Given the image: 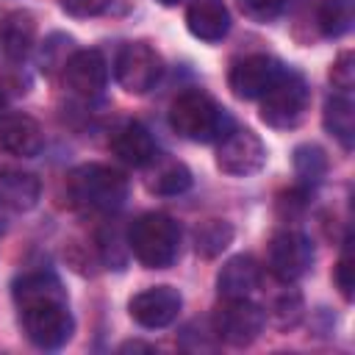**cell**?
Returning <instances> with one entry per match:
<instances>
[{
	"label": "cell",
	"instance_id": "cell-1",
	"mask_svg": "<svg viewBox=\"0 0 355 355\" xmlns=\"http://www.w3.org/2000/svg\"><path fill=\"white\" fill-rule=\"evenodd\" d=\"M11 297L19 313L25 338L39 349H61L72 333L75 319L64 283L50 269L22 272L11 283Z\"/></svg>",
	"mask_w": 355,
	"mask_h": 355
},
{
	"label": "cell",
	"instance_id": "cell-2",
	"mask_svg": "<svg viewBox=\"0 0 355 355\" xmlns=\"http://www.w3.org/2000/svg\"><path fill=\"white\" fill-rule=\"evenodd\" d=\"M166 119H169V128L180 139L197 141V144L219 141L233 128V119H230L227 108H222L202 89H186V92H180L172 100Z\"/></svg>",
	"mask_w": 355,
	"mask_h": 355
},
{
	"label": "cell",
	"instance_id": "cell-3",
	"mask_svg": "<svg viewBox=\"0 0 355 355\" xmlns=\"http://www.w3.org/2000/svg\"><path fill=\"white\" fill-rule=\"evenodd\" d=\"M130 191L128 178L108 164H80L67 175L69 202L89 214H114Z\"/></svg>",
	"mask_w": 355,
	"mask_h": 355
},
{
	"label": "cell",
	"instance_id": "cell-4",
	"mask_svg": "<svg viewBox=\"0 0 355 355\" xmlns=\"http://www.w3.org/2000/svg\"><path fill=\"white\" fill-rule=\"evenodd\" d=\"M125 241L144 269H169L180 255V225L164 211H147L130 222Z\"/></svg>",
	"mask_w": 355,
	"mask_h": 355
},
{
	"label": "cell",
	"instance_id": "cell-5",
	"mask_svg": "<svg viewBox=\"0 0 355 355\" xmlns=\"http://www.w3.org/2000/svg\"><path fill=\"white\" fill-rule=\"evenodd\" d=\"M261 103V122L272 130H294L305 122L308 108H311V89L302 72L283 67L280 78L266 89V94L258 100Z\"/></svg>",
	"mask_w": 355,
	"mask_h": 355
},
{
	"label": "cell",
	"instance_id": "cell-6",
	"mask_svg": "<svg viewBox=\"0 0 355 355\" xmlns=\"http://www.w3.org/2000/svg\"><path fill=\"white\" fill-rule=\"evenodd\" d=\"M266 327V313L250 297L222 300L211 316V333L227 347H250Z\"/></svg>",
	"mask_w": 355,
	"mask_h": 355
},
{
	"label": "cell",
	"instance_id": "cell-7",
	"mask_svg": "<svg viewBox=\"0 0 355 355\" xmlns=\"http://www.w3.org/2000/svg\"><path fill=\"white\" fill-rule=\"evenodd\" d=\"M164 75V58L150 42H128L114 58V78L128 94H147Z\"/></svg>",
	"mask_w": 355,
	"mask_h": 355
},
{
	"label": "cell",
	"instance_id": "cell-8",
	"mask_svg": "<svg viewBox=\"0 0 355 355\" xmlns=\"http://www.w3.org/2000/svg\"><path fill=\"white\" fill-rule=\"evenodd\" d=\"M313 266V244L305 233L283 227L266 244V269L280 283H297Z\"/></svg>",
	"mask_w": 355,
	"mask_h": 355
},
{
	"label": "cell",
	"instance_id": "cell-9",
	"mask_svg": "<svg viewBox=\"0 0 355 355\" xmlns=\"http://www.w3.org/2000/svg\"><path fill=\"white\" fill-rule=\"evenodd\" d=\"M266 144L250 128H230L216 141V169L230 178H250L266 166Z\"/></svg>",
	"mask_w": 355,
	"mask_h": 355
},
{
	"label": "cell",
	"instance_id": "cell-10",
	"mask_svg": "<svg viewBox=\"0 0 355 355\" xmlns=\"http://www.w3.org/2000/svg\"><path fill=\"white\" fill-rule=\"evenodd\" d=\"M283 64L266 53H250L230 64L227 89L236 100H261L266 89L280 78Z\"/></svg>",
	"mask_w": 355,
	"mask_h": 355
},
{
	"label": "cell",
	"instance_id": "cell-11",
	"mask_svg": "<svg viewBox=\"0 0 355 355\" xmlns=\"http://www.w3.org/2000/svg\"><path fill=\"white\" fill-rule=\"evenodd\" d=\"M183 308V294L175 288V286H147L141 288L139 294H133L128 300V313L130 319L144 327V330H161V327H169L178 313Z\"/></svg>",
	"mask_w": 355,
	"mask_h": 355
},
{
	"label": "cell",
	"instance_id": "cell-12",
	"mask_svg": "<svg viewBox=\"0 0 355 355\" xmlns=\"http://www.w3.org/2000/svg\"><path fill=\"white\" fill-rule=\"evenodd\" d=\"M61 75H64V86H67L72 94H78V97H83V100H92V97L103 94V89H105V83H108V61H105V55H103L100 50H94V47L75 50V53L67 58Z\"/></svg>",
	"mask_w": 355,
	"mask_h": 355
},
{
	"label": "cell",
	"instance_id": "cell-13",
	"mask_svg": "<svg viewBox=\"0 0 355 355\" xmlns=\"http://www.w3.org/2000/svg\"><path fill=\"white\" fill-rule=\"evenodd\" d=\"M36 47V17L25 8L0 14V61L19 67Z\"/></svg>",
	"mask_w": 355,
	"mask_h": 355
},
{
	"label": "cell",
	"instance_id": "cell-14",
	"mask_svg": "<svg viewBox=\"0 0 355 355\" xmlns=\"http://www.w3.org/2000/svg\"><path fill=\"white\" fill-rule=\"evenodd\" d=\"M108 147H111V153H114L122 164H128V166H133V169H144V166L158 155V147H155L153 133H150L141 122H136V119H125V122L111 133Z\"/></svg>",
	"mask_w": 355,
	"mask_h": 355
},
{
	"label": "cell",
	"instance_id": "cell-15",
	"mask_svg": "<svg viewBox=\"0 0 355 355\" xmlns=\"http://www.w3.org/2000/svg\"><path fill=\"white\" fill-rule=\"evenodd\" d=\"M0 147L17 158H33L44 147L42 125L31 114H3L0 116Z\"/></svg>",
	"mask_w": 355,
	"mask_h": 355
},
{
	"label": "cell",
	"instance_id": "cell-16",
	"mask_svg": "<svg viewBox=\"0 0 355 355\" xmlns=\"http://www.w3.org/2000/svg\"><path fill=\"white\" fill-rule=\"evenodd\" d=\"M186 28L194 39L216 44L230 33V8L225 0H191L186 8Z\"/></svg>",
	"mask_w": 355,
	"mask_h": 355
},
{
	"label": "cell",
	"instance_id": "cell-17",
	"mask_svg": "<svg viewBox=\"0 0 355 355\" xmlns=\"http://www.w3.org/2000/svg\"><path fill=\"white\" fill-rule=\"evenodd\" d=\"M261 280H263V272L252 255H233L216 272V291L222 300L252 297L261 288Z\"/></svg>",
	"mask_w": 355,
	"mask_h": 355
},
{
	"label": "cell",
	"instance_id": "cell-18",
	"mask_svg": "<svg viewBox=\"0 0 355 355\" xmlns=\"http://www.w3.org/2000/svg\"><path fill=\"white\" fill-rule=\"evenodd\" d=\"M144 169V189L155 197H178L191 189V169L178 158L155 155Z\"/></svg>",
	"mask_w": 355,
	"mask_h": 355
},
{
	"label": "cell",
	"instance_id": "cell-19",
	"mask_svg": "<svg viewBox=\"0 0 355 355\" xmlns=\"http://www.w3.org/2000/svg\"><path fill=\"white\" fill-rule=\"evenodd\" d=\"M42 183L33 172L0 169V208L11 214H25L39 205Z\"/></svg>",
	"mask_w": 355,
	"mask_h": 355
},
{
	"label": "cell",
	"instance_id": "cell-20",
	"mask_svg": "<svg viewBox=\"0 0 355 355\" xmlns=\"http://www.w3.org/2000/svg\"><path fill=\"white\" fill-rule=\"evenodd\" d=\"M322 125L341 144V150L349 153L355 147V103H352L349 92L327 94L324 108H322Z\"/></svg>",
	"mask_w": 355,
	"mask_h": 355
},
{
	"label": "cell",
	"instance_id": "cell-21",
	"mask_svg": "<svg viewBox=\"0 0 355 355\" xmlns=\"http://www.w3.org/2000/svg\"><path fill=\"white\" fill-rule=\"evenodd\" d=\"M291 166H294V178L302 189H313L319 186L324 178H327V169H330V161H327V153L313 144V141H305V144H297L294 153H291Z\"/></svg>",
	"mask_w": 355,
	"mask_h": 355
},
{
	"label": "cell",
	"instance_id": "cell-22",
	"mask_svg": "<svg viewBox=\"0 0 355 355\" xmlns=\"http://www.w3.org/2000/svg\"><path fill=\"white\" fill-rule=\"evenodd\" d=\"M355 25V0H322L316 8V28L324 39H341Z\"/></svg>",
	"mask_w": 355,
	"mask_h": 355
},
{
	"label": "cell",
	"instance_id": "cell-23",
	"mask_svg": "<svg viewBox=\"0 0 355 355\" xmlns=\"http://www.w3.org/2000/svg\"><path fill=\"white\" fill-rule=\"evenodd\" d=\"M283 288L272 294L269 305H266V319L280 327V330H291L300 324L302 313H305V302H302V294L297 288H291V283H280Z\"/></svg>",
	"mask_w": 355,
	"mask_h": 355
},
{
	"label": "cell",
	"instance_id": "cell-24",
	"mask_svg": "<svg viewBox=\"0 0 355 355\" xmlns=\"http://www.w3.org/2000/svg\"><path fill=\"white\" fill-rule=\"evenodd\" d=\"M233 225L227 219H205L194 227V252L200 258H216L233 244Z\"/></svg>",
	"mask_w": 355,
	"mask_h": 355
},
{
	"label": "cell",
	"instance_id": "cell-25",
	"mask_svg": "<svg viewBox=\"0 0 355 355\" xmlns=\"http://www.w3.org/2000/svg\"><path fill=\"white\" fill-rule=\"evenodd\" d=\"M72 36L67 33H50L44 42H42V50H39V69L44 75H53V72H61L67 58L75 53L72 47Z\"/></svg>",
	"mask_w": 355,
	"mask_h": 355
},
{
	"label": "cell",
	"instance_id": "cell-26",
	"mask_svg": "<svg viewBox=\"0 0 355 355\" xmlns=\"http://www.w3.org/2000/svg\"><path fill=\"white\" fill-rule=\"evenodd\" d=\"M333 283L341 294L344 302H352L355 297V258H352V236L347 233L344 236V244H341V255L333 266Z\"/></svg>",
	"mask_w": 355,
	"mask_h": 355
},
{
	"label": "cell",
	"instance_id": "cell-27",
	"mask_svg": "<svg viewBox=\"0 0 355 355\" xmlns=\"http://www.w3.org/2000/svg\"><path fill=\"white\" fill-rule=\"evenodd\" d=\"M236 6L247 19L266 25V22H275L286 11L288 0H236Z\"/></svg>",
	"mask_w": 355,
	"mask_h": 355
},
{
	"label": "cell",
	"instance_id": "cell-28",
	"mask_svg": "<svg viewBox=\"0 0 355 355\" xmlns=\"http://www.w3.org/2000/svg\"><path fill=\"white\" fill-rule=\"evenodd\" d=\"M330 83L336 92H349L355 86V53L352 50H341L338 58L330 67Z\"/></svg>",
	"mask_w": 355,
	"mask_h": 355
},
{
	"label": "cell",
	"instance_id": "cell-29",
	"mask_svg": "<svg viewBox=\"0 0 355 355\" xmlns=\"http://www.w3.org/2000/svg\"><path fill=\"white\" fill-rule=\"evenodd\" d=\"M58 6L72 19H92L105 14L114 6V0H58Z\"/></svg>",
	"mask_w": 355,
	"mask_h": 355
},
{
	"label": "cell",
	"instance_id": "cell-30",
	"mask_svg": "<svg viewBox=\"0 0 355 355\" xmlns=\"http://www.w3.org/2000/svg\"><path fill=\"white\" fill-rule=\"evenodd\" d=\"M155 347L153 344H147V341H125V344H119V352H153Z\"/></svg>",
	"mask_w": 355,
	"mask_h": 355
},
{
	"label": "cell",
	"instance_id": "cell-31",
	"mask_svg": "<svg viewBox=\"0 0 355 355\" xmlns=\"http://www.w3.org/2000/svg\"><path fill=\"white\" fill-rule=\"evenodd\" d=\"M6 103H8V94H6V89L0 86V116L6 114Z\"/></svg>",
	"mask_w": 355,
	"mask_h": 355
},
{
	"label": "cell",
	"instance_id": "cell-32",
	"mask_svg": "<svg viewBox=\"0 0 355 355\" xmlns=\"http://www.w3.org/2000/svg\"><path fill=\"white\" fill-rule=\"evenodd\" d=\"M158 6H166V8H172V6H178V3H183V0H155Z\"/></svg>",
	"mask_w": 355,
	"mask_h": 355
},
{
	"label": "cell",
	"instance_id": "cell-33",
	"mask_svg": "<svg viewBox=\"0 0 355 355\" xmlns=\"http://www.w3.org/2000/svg\"><path fill=\"white\" fill-rule=\"evenodd\" d=\"M0 233H3V227H0Z\"/></svg>",
	"mask_w": 355,
	"mask_h": 355
}]
</instances>
